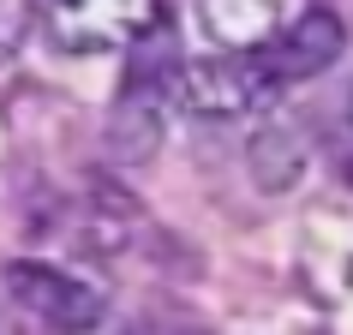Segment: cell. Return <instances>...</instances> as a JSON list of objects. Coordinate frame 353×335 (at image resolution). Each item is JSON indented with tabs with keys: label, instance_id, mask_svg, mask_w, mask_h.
Listing matches in <instances>:
<instances>
[{
	"label": "cell",
	"instance_id": "cell-3",
	"mask_svg": "<svg viewBox=\"0 0 353 335\" xmlns=\"http://www.w3.org/2000/svg\"><path fill=\"white\" fill-rule=\"evenodd\" d=\"M6 294L19 299V312L42 317L66 335H96L102 317H108V287L60 270V263H42V258H12L6 263Z\"/></svg>",
	"mask_w": 353,
	"mask_h": 335
},
{
	"label": "cell",
	"instance_id": "cell-7",
	"mask_svg": "<svg viewBox=\"0 0 353 335\" xmlns=\"http://www.w3.org/2000/svg\"><path fill=\"white\" fill-rule=\"evenodd\" d=\"M305 162H312V150L299 138V126L288 120H263L252 138H245V174H252V186L281 198V192H294L305 180Z\"/></svg>",
	"mask_w": 353,
	"mask_h": 335
},
{
	"label": "cell",
	"instance_id": "cell-2",
	"mask_svg": "<svg viewBox=\"0 0 353 335\" xmlns=\"http://www.w3.org/2000/svg\"><path fill=\"white\" fill-rule=\"evenodd\" d=\"M281 96V72L270 54H198L180 66V108L198 120H240Z\"/></svg>",
	"mask_w": 353,
	"mask_h": 335
},
{
	"label": "cell",
	"instance_id": "cell-4",
	"mask_svg": "<svg viewBox=\"0 0 353 335\" xmlns=\"http://www.w3.org/2000/svg\"><path fill=\"white\" fill-rule=\"evenodd\" d=\"M156 24H162V6H150V0H60V6H42V30L60 54L138 48Z\"/></svg>",
	"mask_w": 353,
	"mask_h": 335
},
{
	"label": "cell",
	"instance_id": "cell-8",
	"mask_svg": "<svg viewBox=\"0 0 353 335\" xmlns=\"http://www.w3.org/2000/svg\"><path fill=\"white\" fill-rule=\"evenodd\" d=\"M132 234H138V204H132V192L96 180V186L84 192V210H78V240H84V252L114 258V252L132 245Z\"/></svg>",
	"mask_w": 353,
	"mask_h": 335
},
{
	"label": "cell",
	"instance_id": "cell-9",
	"mask_svg": "<svg viewBox=\"0 0 353 335\" xmlns=\"http://www.w3.org/2000/svg\"><path fill=\"white\" fill-rule=\"evenodd\" d=\"M30 24H42V12H30V6H19V0H0V66H6V60H19Z\"/></svg>",
	"mask_w": 353,
	"mask_h": 335
},
{
	"label": "cell",
	"instance_id": "cell-1",
	"mask_svg": "<svg viewBox=\"0 0 353 335\" xmlns=\"http://www.w3.org/2000/svg\"><path fill=\"white\" fill-rule=\"evenodd\" d=\"M180 66L186 60L174 54L168 30L156 24L138 48H126V84L108 108V126H102V144L120 168H144L162 156L168 138V102H180Z\"/></svg>",
	"mask_w": 353,
	"mask_h": 335
},
{
	"label": "cell",
	"instance_id": "cell-5",
	"mask_svg": "<svg viewBox=\"0 0 353 335\" xmlns=\"http://www.w3.org/2000/svg\"><path fill=\"white\" fill-rule=\"evenodd\" d=\"M288 19H294V6H276V0H204V6H192V24L216 42V54H270Z\"/></svg>",
	"mask_w": 353,
	"mask_h": 335
},
{
	"label": "cell",
	"instance_id": "cell-6",
	"mask_svg": "<svg viewBox=\"0 0 353 335\" xmlns=\"http://www.w3.org/2000/svg\"><path fill=\"white\" fill-rule=\"evenodd\" d=\"M341 48H347L341 12H330V6H294L288 30H281L276 48H270V66L281 72V84H294V78H317L323 66H335Z\"/></svg>",
	"mask_w": 353,
	"mask_h": 335
}]
</instances>
